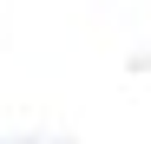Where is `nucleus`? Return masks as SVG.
Masks as SVG:
<instances>
[]
</instances>
